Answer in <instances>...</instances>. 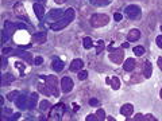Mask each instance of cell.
<instances>
[{
    "label": "cell",
    "instance_id": "ab89813d",
    "mask_svg": "<svg viewBox=\"0 0 162 121\" xmlns=\"http://www.w3.org/2000/svg\"><path fill=\"white\" fill-rule=\"evenodd\" d=\"M141 75H133V82H141Z\"/></svg>",
    "mask_w": 162,
    "mask_h": 121
},
{
    "label": "cell",
    "instance_id": "5b68a950",
    "mask_svg": "<svg viewBox=\"0 0 162 121\" xmlns=\"http://www.w3.org/2000/svg\"><path fill=\"white\" fill-rule=\"evenodd\" d=\"M124 13L128 16L130 19H133V20H138V19H141V8L139 7H137V6H128L126 7V9H124Z\"/></svg>",
    "mask_w": 162,
    "mask_h": 121
},
{
    "label": "cell",
    "instance_id": "9c48e42d",
    "mask_svg": "<svg viewBox=\"0 0 162 121\" xmlns=\"http://www.w3.org/2000/svg\"><path fill=\"white\" fill-rule=\"evenodd\" d=\"M27 100H29V97H27L26 94H19L18 98L15 100L16 106H18L19 109H27Z\"/></svg>",
    "mask_w": 162,
    "mask_h": 121
},
{
    "label": "cell",
    "instance_id": "d6986e66",
    "mask_svg": "<svg viewBox=\"0 0 162 121\" xmlns=\"http://www.w3.org/2000/svg\"><path fill=\"white\" fill-rule=\"evenodd\" d=\"M2 85L4 86V85H10V83H12L14 82V79H15V77L12 75L11 73H6V74H3L2 75Z\"/></svg>",
    "mask_w": 162,
    "mask_h": 121
},
{
    "label": "cell",
    "instance_id": "60d3db41",
    "mask_svg": "<svg viewBox=\"0 0 162 121\" xmlns=\"http://www.w3.org/2000/svg\"><path fill=\"white\" fill-rule=\"evenodd\" d=\"M145 120H151V121H154V120H155V117H154V116H151V114H147V116H145Z\"/></svg>",
    "mask_w": 162,
    "mask_h": 121
},
{
    "label": "cell",
    "instance_id": "e0dca14e",
    "mask_svg": "<svg viewBox=\"0 0 162 121\" xmlns=\"http://www.w3.org/2000/svg\"><path fill=\"white\" fill-rule=\"evenodd\" d=\"M84 66V62L81 59H73L72 63H70V70L72 72H79V70L83 69Z\"/></svg>",
    "mask_w": 162,
    "mask_h": 121
},
{
    "label": "cell",
    "instance_id": "83f0119b",
    "mask_svg": "<svg viewBox=\"0 0 162 121\" xmlns=\"http://www.w3.org/2000/svg\"><path fill=\"white\" fill-rule=\"evenodd\" d=\"M18 96H19V92L14 90V92H11V93L7 94V100H8V101H15L16 98H18Z\"/></svg>",
    "mask_w": 162,
    "mask_h": 121
},
{
    "label": "cell",
    "instance_id": "f1b7e54d",
    "mask_svg": "<svg viewBox=\"0 0 162 121\" xmlns=\"http://www.w3.org/2000/svg\"><path fill=\"white\" fill-rule=\"evenodd\" d=\"M49 106H50V102H49L47 100L40 101V104H39V109H40V110H46Z\"/></svg>",
    "mask_w": 162,
    "mask_h": 121
},
{
    "label": "cell",
    "instance_id": "44dd1931",
    "mask_svg": "<svg viewBox=\"0 0 162 121\" xmlns=\"http://www.w3.org/2000/svg\"><path fill=\"white\" fill-rule=\"evenodd\" d=\"M37 98H38V96H37V93H33L31 97H29V100H27V109H34L37 105Z\"/></svg>",
    "mask_w": 162,
    "mask_h": 121
},
{
    "label": "cell",
    "instance_id": "ee69618b",
    "mask_svg": "<svg viewBox=\"0 0 162 121\" xmlns=\"http://www.w3.org/2000/svg\"><path fill=\"white\" fill-rule=\"evenodd\" d=\"M19 117H20V114H19V113H16V114H14V116H12L10 120H18Z\"/></svg>",
    "mask_w": 162,
    "mask_h": 121
},
{
    "label": "cell",
    "instance_id": "b9f144b4",
    "mask_svg": "<svg viewBox=\"0 0 162 121\" xmlns=\"http://www.w3.org/2000/svg\"><path fill=\"white\" fill-rule=\"evenodd\" d=\"M6 66H7V59L4 58V57H3V58H2V67H3V69H4Z\"/></svg>",
    "mask_w": 162,
    "mask_h": 121
},
{
    "label": "cell",
    "instance_id": "f546056e",
    "mask_svg": "<svg viewBox=\"0 0 162 121\" xmlns=\"http://www.w3.org/2000/svg\"><path fill=\"white\" fill-rule=\"evenodd\" d=\"M96 116H97V119H99V121L101 120H104L106 119V112H104V109H99L96 112Z\"/></svg>",
    "mask_w": 162,
    "mask_h": 121
},
{
    "label": "cell",
    "instance_id": "7a4b0ae2",
    "mask_svg": "<svg viewBox=\"0 0 162 121\" xmlns=\"http://www.w3.org/2000/svg\"><path fill=\"white\" fill-rule=\"evenodd\" d=\"M110 23V16L106 15V13H94L91 18V24L94 28H99V27L107 26Z\"/></svg>",
    "mask_w": 162,
    "mask_h": 121
},
{
    "label": "cell",
    "instance_id": "9a60e30c",
    "mask_svg": "<svg viewBox=\"0 0 162 121\" xmlns=\"http://www.w3.org/2000/svg\"><path fill=\"white\" fill-rule=\"evenodd\" d=\"M16 28H18V27H16V24H14V23H11L10 20H6V22H4V28H3V30H4V31H6L7 34H8L10 36L12 35L14 31H15Z\"/></svg>",
    "mask_w": 162,
    "mask_h": 121
},
{
    "label": "cell",
    "instance_id": "f35d334b",
    "mask_svg": "<svg viewBox=\"0 0 162 121\" xmlns=\"http://www.w3.org/2000/svg\"><path fill=\"white\" fill-rule=\"evenodd\" d=\"M122 18H123V16H122V13H119V12H116V13L114 15V19L116 20V22H120Z\"/></svg>",
    "mask_w": 162,
    "mask_h": 121
},
{
    "label": "cell",
    "instance_id": "3957f363",
    "mask_svg": "<svg viewBox=\"0 0 162 121\" xmlns=\"http://www.w3.org/2000/svg\"><path fill=\"white\" fill-rule=\"evenodd\" d=\"M46 81V85L50 87V90H52V94L54 97H58L60 93L58 90H57V85H58V79H57L56 75H47V77H43Z\"/></svg>",
    "mask_w": 162,
    "mask_h": 121
},
{
    "label": "cell",
    "instance_id": "bcb514c9",
    "mask_svg": "<svg viewBox=\"0 0 162 121\" xmlns=\"http://www.w3.org/2000/svg\"><path fill=\"white\" fill-rule=\"evenodd\" d=\"M158 66H160V69L162 70V57H160V58H158Z\"/></svg>",
    "mask_w": 162,
    "mask_h": 121
},
{
    "label": "cell",
    "instance_id": "277c9868",
    "mask_svg": "<svg viewBox=\"0 0 162 121\" xmlns=\"http://www.w3.org/2000/svg\"><path fill=\"white\" fill-rule=\"evenodd\" d=\"M123 58H124V49L120 47V49H116V50H112L110 54V61L116 65L123 62Z\"/></svg>",
    "mask_w": 162,
    "mask_h": 121
},
{
    "label": "cell",
    "instance_id": "d6a6232c",
    "mask_svg": "<svg viewBox=\"0 0 162 121\" xmlns=\"http://www.w3.org/2000/svg\"><path fill=\"white\" fill-rule=\"evenodd\" d=\"M8 38H10V35L4 31V30H3V31H2V43L7 42V40H8Z\"/></svg>",
    "mask_w": 162,
    "mask_h": 121
},
{
    "label": "cell",
    "instance_id": "8992f818",
    "mask_svg": "<svg viewBox=\"0 0 162 121\" xmlns=\"http://www.w3.org/2000/svg\"><path fill=\"white\" fill-rule=\"evenodd\" d=\"M64 110H65V106H64V104H57L56 106H53L52 113H50V119L60 120L61 117H62Z\"/></svg>",
    "mask_w": 162,
    "mask_h": 121
},
{
    "label": "cell",
    "instance_id": "30bf717a",
    "mask_svg": "<svg viewBox=\"0 0 162 121\" xmlns=\"http://www.w3.org/2000/svg\"><path fill=\"white\" fill-rule=\"evenodd\" d=\"M46 39H47L46 32H37V34H34V35L31 36V42L33 43H38V45H40V43H45Z\"/></svg>",
    "mask_w": 162,
    "mask_h": 121
},
{
    "label": "cell",
    "instance_id": "816d5d0a",
    "mask_svg": "<svg viewBox=\"0 0 162 121\" xmlns=\"http://www.w3.org/2000/svg\"><path fill=\"white\" fill-rule=\"evenodd\" d=\"M161 98H162V89H161Z\"/></svg>",
    "mask_w": 162,
    "mask_h": 121
},
{
    "label": "cell",
    "instance_id": "1f68e13d",
    "mask_svg": "<svg viewBox=\"0 0 162 121\" xmlns=\"http://www.w3.org/2000/svg\"><path fill=\"white\" fill-rule=\"evenodd\" d=\"M15 67H18L22 75L25 74V65H23V63H20V62H15Z\"/></svg>",
    "mask_w": 162,
    "mask_h": 121
},
{
    "label": "cell",
    "instance_id": "f907efd6",
    "mask_svg": "<svg viewBox=\"0 0 162 121\" xmlns=\"http://www.w3.org/2000/svg\"><path fill=\"white\" fill-rule=\"evenodd\" d=\"M35 2H38V3H43V2H46V0H35Z\"/></svg>",
    "mask_w": 162,
    "mask_h": 121
},
{
    "label": "cell",
    "instance_id": "c3c4849f",
    "mask_svg": "<svg viewBox=\"0 0 162 121\" xmlns=\"http://www.w3.org/2000/svg\"><path fill=\"white\" fill-rule=\"evenodd\" d=\"M122 47H123V49H127V47H128V42L123 43V45H122Z\"/></svg>",
    "mask_w": 162,
    "mask_h": 121
},
{
    "label": "cell",
    "instance_id": "8d00e7d4",
    "mask_svg": "<svg viewBox=\"0 0 162 121\" xmlns=\"http://www.w3.org/2000/svg\"><path fill=\"white\" fill-rule=\"evenodd\" d=\"M34 63H35V65H42V63H43V58H42V57H37V58L34 59Z\"/></svg>",
    "mask_w": 162,
    "mask_h": 121
},
{
    "label": "cell",
    "instance_id": "d4e9b609",
    "mask_svg": "<svg viewBox=\"0 0 162 121\" xmlns=\"http://www.w3.org/2000/svg\"><path fill=\"white\" fill-rule=\"evenodd\" d=\"M112 0H91L93 6H97V7H104V6H108Z\"/></svg>",
    "mask_w": 162,
    "mask_h": 121
},
{
    "label": "cell",
    "instance_id": "681fc988",
    "mask_svg": "<svg viewBox=\"0 0 162 121\" xmlns=\"http://www.w3.org/2000/svg\"><path fill=\"white\" fill-rule=\"evenodd\" d=\"M0 104H2V105L4 104V98H3V97H0Z\"/></svg>",
    "mask_w": 162,
    "mask_h": 121
},
{
    "label": "cell",
    "instance_id": "5bb4252c",
    "mask_svg": "<svg viewBox=\"0 0 162 121\" xmlns=\"http://www.w3.org/2000/svg\"><path fill=\"white\" fill-rule=\"evenodd\" d=\"M133 112H134V106L131 105V104H126V105H123L120 109V113L123 114L124 117H130L131 114H133Z\"/></svg>",
    "mask_w": 162,
    "mask_h": 121
},
{
    "label": "cell",
    "instance_id": "7c38bea8",
    "mask_svg": "<svg viewBox=\"0 0 162 121\" xmlns=\"http://www.w3.org/2000/svg\"><path fill=\"white\" fill-rule=\"evenodd\" d=\"M64 13H65V12H64L62 9H60V8L50 9V11H49V18L53 19V20H60L64 16Z\"/></svg>",
    "mask_w": 162,
    "mask_h": 121
},
{
    "label": "cell",
    "instance_id": "484cf974",
    "mask_svg": "<svg viewBox=\"0 0 162 121\" xmlns=\"http://www.w3.org/2000/svg\"><path fill=\"white\" fill-rule=\"evenodd\" d=\"M133 51H134L135 55L141 57V55H143V54H145V47L143 46H135L133 49Z\"/></svg>",
    "mask_w": 162,
    "mask_h": 121
},
{
    "label": "cell",
    "instance_id": "ba28073f",
    "mask_svg": "<svg viewBox=\"0 0 162 121\" xmlns=\"http://www.w3.org/2000/svg\"><path fill=\"white\" fill-rule=\"evenodd\" d=\"M14 9H15L16 15H18L19 18H23L25 20L29 22V16H27V12L25 11V7H23L22 3H16V4L14 6Z\"/></svg>",
    "mask_w": 162,
    "mask_h": 121
},
{
    "label": "cell",
    "instance_id": "d590c367",
    "mask_svg": "<svg viewBox=\"0 0 162 121\" xmlns=\"http://www.w3.org/2000/svg\"><path fill=\"white\" fill-rule=\"evenodd\" d=\"M87 121H96V120H99L97 119V116L96 114H89V116H87Z\"/></svg>",
    "mask_w": 162,
    "mask_h": 121
},
{
    "label": "cell",
    "instance_id": "6da1fadb",
    "mask_svg": "<svg viewBox=\"0 0 162 121\" xmlns=\"http://www.w3.org/2000/svg\"><path fill=\"white\" fill-rule=\"evenodd\" d=\"M74 16H76L74 9L73 8H68L65 11V13H64L62 18H61L60 20H57L56 23H53V24H50V28H52L53 31H60V30L65 28V27L74 19Z\"/></svg>",
    "mask_w": 162,
    "mask_h": 121
},
{
    "label": "cell",
    "instance_id": "4fadbf2b",
    "mask_svg": "<svg viewBox=\"0 0 162 121\" xmlns=\"http://www.w3.org/2000/svg\"><path fill=\"white\" fill-rule=\"evenodd\" d=\"M139 38H141V31L139 30H137V28L131 30V31L127 34V40L128 42H135V40H138Z\"/></svg>",
    "mask_w": 162,
    "mask_h": 121
},
{
    "label": "cell",
    "instance_id": "ac0fdd59",
    "mask_svg": "<svg viewBox=\"0 0 162 121\" xmlns=\"http://www.w3.org/2000/svg\"><path fill=\"white\" fill-rule=\"evenodd\" d=\"M151 73H153V66H151L150 61H146L143 65V75L146 77V78H150Z\"/></svg>",
    "mask_w": 162,
    "mask_h": 121
},
{
    "label": "cell",
    "instance_id": "603a6c76",
    "mask_svg": "<svg viewBox=\"0 0 162 121\" xmlns=\"http://www.w3.org/2000/svg\"><path fill=\"white\" fill-rule=\"evenodd\" d=\"M52 67L56 70V72H61V70L64 69V62H62V61H60L58 58H56L53 61V63H52Z\"/></svg>",
    "mask_w": 162,
    "mask_h": 121
},
{
    "label": "cell",
    "instance_id": "7dc6e473",
    "mask_svg": "<svg viewBox=\"0 0 162 121\" xmlns=\"http://www.w3.org/2000/svg\"><path fill=\"white\" fill-rule=\"evenodd\" d=\"M54 2H56L57 4H64V3H65L66 0H54Z\"/></svg>",
    "mask_w": 162,
    "mask_h": 121
},
{
    "label": "cell",
    "instance_id": "74e56055",
    "mask_svg": "<svg viewBox=\"0 0 162 121\" xmlns=\"http://www.w3.org/2000/svg\"><path fill=\"white\" fill-rule=\"evenodd\" d=\"M155 42H157V46L160 47V49H162V35L157 36V39H155Z\"/></svg>",
    "mask_w": 162,
    "mask_h": 121
},
{
    "label": "cell",
    "instance_id": "2e32d148",
    "mask_svg": "<svg viewBox=\"0 0 162 121\" xmlns=\"http://www.w3.org/2000/svg\"><path fill=\"white\" fill-rule=\"evenodd\" d=\"M135 66H137V63H135V59L134 58H127L124 61V67L123 69L126 70V72H133L135 69Z\"/></svg>",
    "mask_w": 162,
    "mask_h": 121
},
{
    "label": "cell",
    "instance_id": "52a82bcc",
    "mask_svg": "<svg viewBox=\"0 0 162 121\" xmlns=\"http://www.w3.org/2000/svg\"><path fill=\"white\" fill-rule=\"evenodd\" d=\"M73 86H74V83H73L72 78H69V77H64L61 79V89H62L64 93H69L73 89Z\"/></svg>",
    "mask_w": 162,
    "mask_h": 121
},
{
    "label": "cell",
    "instance_id": "836d02e7",
    "mask_svg": "<svg viewBox=\"0 0 162 121\" xmlns=\"http://www.w3.org/2000/svg\"><path fill=\"white\" fill-rule=\"evenodd\" d=\"M99 100H97V98H91L89 100V105L91 106H99Z\"/></svg>",
    "mask_w": 162,
    "mask_h": 121
},
{
    "label": "cell",
    "instance_id": "4316f807",
    "mask_svg": "<svg viewBox=\"0 0 162 121\" xmlns=\"http://www.w3.org/2000/svg\"><path fill=\"white\" fill-rule=\"evenodd\" d=\"M83 43H84V47L88 50V49H91L92 47V45H93V42H92V39L89 38V36H85V38L83 39Z\"/></svg>",
    "mask_w": 162,
    "mask_h": 121
},
{
    "label": "cell",
    "instance_id": "7bdbcfd3",
    "mask_svg": "<svg viewBox=\"0 0 162 121\" xmlns=\"http://www.w3.org/2000/svg\"><path fill=\"white\" fill-rule=\"evenodd\" d=\"M10 51H11V49H10V47H4V49H3V54H8Z\"/></svg>",
    "mask_w": 162,
    "mask_h": 121
},
{
    "label": "cell",
    "instance_id": "8fae6325",
    "mask_svg": "<svg viewBox=\"0 0 162 121\" xmlns=\"http://www.w3.org/2000/svg\"><path fill=\"white\" fill-rule=\"evenodd\" d=\"M33 8H34V12H35L37 18H38L39 20H42L43 19V15H45V8H43V6L39 4V3L37 2L33 6Z\"/></svg>",
    "mask_w": 162,
    "mask_h": 121
},
{
    "label": "cell",
    "instance_id": "f5cc1de1",
    "mask_svg": "<svg viewBox=\"0 0 162 121\" xmlns=\"http://www.w3.org/2000/svg\"><path fill=\"white\" fill-rule=\"evenodd\" d=\"M161 31H162V26H161Z\"/></svg>",
    "mask_w": 162,
    "mask_h": 121
},
{
    "label": "cell",
    "instance_id": "7402d4cb",
    "mask_svg": "<svg viewBox=\"0 0 162 121\" xmlns=\"http://www.w3.org/2000/svg\"><path fill=\"white\" fill-rule=\"evenodd\" d=\"M15 55L22 57V58H23V59H26L27 62H33V57H31V54L27 53V51H23V50H18V51H15Z\"/></svg>",
    "mask_w": 162,
    "mask_h": 121
},
{
    "label": "cell",
    "instance_id": "4dcf8cb0",
    "mask_svg": "<svg viewBox=\"0 0 162 121\" xmlns=\"http://www.w3.org/2000/svg\"><path fill=\"white\" fill-rule=\"evenodd\" d=\"M88 78V72H85V70H80V73H79V79L80 81H84V79H87Z\"/></svg>",
    "mask_w": 162,
    "mask_h": 121
},
{
    "label": "cell",
    "instance_id": "f6af8a7d",
    "mask_svg": "<svg viewBox=\"0 0 162 121\" xmlns=\"http://www.w3.org/2000/svg\"><path fill=\"white\" fill-rule=\"evenodd\" d=\"M135 120H145V116H142V114H137V116H135Z\"/></svg>",
    "mask_w": 162,
    "mask_h": 121
},
{
    "label": "cell",
    "instance_id": "cb8c5ba5",
    "mask_svg": "<svg viewBox=\"0 0 162 121\" xmlns=\"http://www.w3.org/2000/svg\"><path fill=\"white\" fill-rule=\"evenodd\" d=\"M37 89L39 90L42 94H45V96H50L52 94V90H50V87L47 85H42V83H38V87Z\"/></svg>",
    "mask_w": 162,
    "mask_h": 121
},
{
    "label": "cell",
    "instance_id": "e575fe53",
    "mask_svg": "<svg viewBox=\"0 0 162 121\" xmlns=\"http://www.w3.org/2000/svg\"><path fill=\"white\" fill-rule=\"evenodd\" d=\"M104 49V43H103V40H99V46H97V50H96V53L97 54H100L101 53V50Z\"/></svg>",
    "mask_w": 162,
    "mask_h": 121
},
{
    "label": "cell",
    "instance_id": "ffe728a7",
    "mask_svg": "<svg viewBox=\"0 0 162 121\" xmlns=\"http://www.w3.org/2000/svg\"><path fill=\"white\" fill-rule=\"evenodd\" d=\"M107 83H110L114 90H118L120 87V81L118 77H112V78H107Z\"/></svg>",
    "mask_w": 162,
    "mask_h": 121
}]
</instances>
